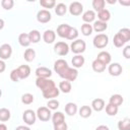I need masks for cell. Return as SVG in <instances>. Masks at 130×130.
I'll use <instances>...</instances> for the list:
<instances>
[{"label": "cell", "mask_w": 130, "mask_h": 130, "mask_svg": "<svg viewBox=\"0 0 130 130\" xmlns=\"http://www.w3.org/2000/svg\"><path fill=\"white\" fill-rule=\"evenodd\" d=\"M54 71L64 80L68 81H74L78 76L77 69L70 67L64 59H58L54 63Z\"/></svg>", "instance_id": "1"}, {"label": "cell", "mask_w": 130, "mask_h": 130, "mask_svg": "<svg viewBox=\"0 0 130 130\" xmlns=\"http://www.w3.org/2000/svg\"><path fill=\"white\" fill-rule=\"evenodd\" d=\"M36 85H37L38 88H40L42 90V92L48 91V90H50V89H52L53 87L56 86L54 80H52L50 78H41V77H37Z\"/></svg>", "instance_id": "2"}, {"label": "cell", "mask_w": 130, "mask_h": 130, "mask_svg": "<svg viewBox=\"0 0 130 130\" xmlns=\"http://www.w3.org/2000/svg\"><path fill=\"white\" fill-rule=\"evenodd\" d=\"M69 49L76 55H81L85 49H86V44L83 40H80V39H76L74 41H72Z\"/></svg>", "instance_id": "3"}, {"label": "cell", "mask_w": 130, "mask_h": 130, "mask_svg": "<svg viewBox=\"0 0 130 130\" xmlns=\"http://www.w3.org/2000/svg\"><path fill=\"white\" fill-rule=\"evenodd\" d=\"M93 46L98 49H104L109 44V37L106 34H98L92 40Z\"/></svg>", "instance_id": "4"}, {"label": "cell", "mask_w": 130, "mask_h": 130, "mask_svg": "<svg viewBox=\"0 0 130 130\" xmlns=\"http://www.w3.org/2000/svg\"><path fill=\"white\" fill-rule=\"evenodd\" d=\"M69 46L65 42H57L54 45V52L59 56H66L69 53Z\"/></svg>", "instance_id": "5"}, {"label": "cell", "mask_w": 130, "mask_h": 130, "mask_svg": "<svg viewBox=\"0 0 130 130\" xmlns=\"http://www.w3.org/2000/svg\"><path fill=\"white\" fill-rule=\"evenodd\" d=\"M37 117L43 121V122H47L51 119L52 117V113H51V110L48 109L47 107H40L38 110H37V113H36Z\"/></svg>", "instance_id": "6"}, {"label": "cell", "mask_w": 130, "mask_h": 130, "mask_svg": "<svg viewBox=\"0 0 130 130\" xmlns=\"http://www.w3.org/2000/svg\"><path fill=\"white\" fill-rule=\"evenodd\" d=\"M22 119H23V121H24V123H25L26 125H34V124L36 123L37 115H36V113H35L32 110L28 109V110H25V111L23 112V114H22Z\"/></svg>", "instance_id": "7"}, {"label": "cell", "mask_w": 130, "mask_h": 130, "mask_svg": "<svg viewBox=\"0 0 130 130\" xmlns=\"http://www.w3.org/2000/svg\"><path fill=\"white\" fill-rule=\"evenodd\" d=\"M51 18H52V14L47 9H41L37 13V20L41 23H47L51 20Z\"/></svg>", "instance_id": "8"}, {"label": "cell", "mask_w": 130, "mask_h": 130, "mask_svg": "<svg viewBox=\"0 0 130 130\" xmlns=\"http://www.w3.org/2000/svg\"><path fill=\"white\" fill-rule=\"evenodd\" d=\"M69 12L71 15L73 16H78L82 13L83 11V5L80 3V2H77V1H74L72 3H70L69 5Z\"/></svg>", "instance_id": "9"}, {"label": "cell", "mask_w": 130, "mask_h": 130, "mask_svg": "<svg viewBox=\"0 0 130 130\" xmlns=\"http://www.w3.org/2000/svg\"><path fill=\"white\" fill-rule=\"evenodd\" d=\"M12 55V48L9 44H3L0 46V59L7 60Z\"/></svg>", "instance_id": "10"}, {"label": "cell", "mask_w": 130, "mask_h": 130, "mask_svg": "<svg viewBox=\"0 0 130 130\" xmlns=\"http://www.w3.org/2000/svg\"><path fill=\"white\" fill-rule=\"evenodd\" d=\"M108 71H109L110 75H112V76H119V75H121L123 68L120 63H111L109 65Z\"/></svg>", "instance_id": "11"}, {"label": "cell", "mask_w": 130, "mask_h": 130, "mask_svg": "<svg viewBox=\"0 0 130 130\" xmlns=\"http://www.w3.org/2000/svg\"><path fill=\"white\" fill-rule=\"evenodd\" d=\"M36 75L37 77H41V78H50L52 75V71L51 69H49L48 67H38L36 69Z\"/></svg>", "instance_id": "12"}, {"label": "cell", "mask_w": 130, "mask_h": 130, "mask_svg": "<svg viewBox=\"0 0 130 130\" xmlns=\"http://www.w3.org/2000/svg\"><path fill=\"white\" fill-rule=\"evenodd\" d=\"M19 79H25L29 76L30 74V67L28 65H20L19 67L16 68Z\"/></svg>", "instance_id": "13"}, {"label": "cell", "mask_w": 130, "mask_h": 130, "mask_svg": "<svg viewBox=\"0 0 130 130\" xmlns=\"http://www.w3.org/2000/svg\"><path fill=\"white\" fill-rule=\"evenodd\" d=\"M70 28H71V25H69L67 23H62L57 27V35L60 38H65L66 39L69 31H70Z\"/></svg>", "instance_id": "14"}, {"label": "cell", "mask_w": 130, "mask_h": 130, "mask_svg": "<svg viewBox=\"0 0 130 130\" xmlns=\"http://www.w3.org/2000/svg\"><path fill=\"white\" fill-rule=\"evenodd\" d=\"M43 40L46 44H52L56 40V32L52 29H47L43 34Z\"/></svg>", "instance_id": "15"}, {"label": "cell", "mask_w": 130, "mask_h": 130, "mask_svg": "<svg viewBox=\"0 0 130 130\" xmlns=\"http://www.w3.org/2000/svg\"><path fill=\"white\" fill-rule=\"evenodd\" d=\"M96 59H98L99 61H101L103 64H105V65L107 66L108 64H110V63H111L112 57H111V54H110L109 52H107V51H102V52H100V53L98 54Z\"/></svg>", "instance_id": "16"}, {"label": "cell", "mask_w": 130, "mask_h": 130, "mask_svg": "<svg viewBox=\"0 0 130 130\" xmlns=\"http://www.w3.org/2000/svg\"><path fill=\"white\" fill-rule=\"evenodd\" d=\"M91 110H94L95 112H101L104 110L105 108V101L103 99H94L92 102H91Z\"/></svg>", "instance_id": "17"}, {"label": "cell", "mask_w": 130, "mask_h": 130, "mask_svg": "<svg viewBox=\"0 0 130 130\" xmlns=\"http://www.w3.org/2000/svg\"><path fill=\"white\" fill-rule=\"evenodd\" d=\"M84 62H85V60H84V57L82 55H75V56H73V58L71 60V63L73 65V68H75V69L82 67L83 64H84Z\"/></svg>", "instance_id": "18"}, {"label": "cell", "mask_w": 130, "mask_h": 130, "mask_svg": "<svg viewBox=\"0 0 130 130\" xmlns=\"http://www.w3.org/2000/svg\"><path fill=\"white\" fill-rule=\"evenodd\" d=\"M42 93H43V96H44L45 99H47V100H52V99H55V98H57V96L59 95L60 90H59V88H58L57 86H55V87H53L52 89H50V90H48V91H45V92H42Z\"/></svg>", "instance_id": "19"}, {"label": "cell", "mask_w": 130, "mask_h": 130, "mask_svg": "<svg viewBox=\"0 0 130 130\" xmlns=\"http://www.w3.org/2000/svg\"><path fill=\"white\" fill-rule=\"evenodd\" d=\"M95 19V12L93 10H86L82 14V20L84 23H90Z\"/></svg>", "instance_id": "20"}, {"label": "cell", "mask_w": 130, "mask_h": 130, "mask_svg": "<svg viewBox=\"0 0 130 130\" xmlns=\"http://www.w3.org/2000/svg\"><path fill=\"white\" fill-rule=\"evenodd\" d=\"M107 28H108V24H107V22H104V21L96 20V21H94L93 24H92V30H94V31H96V32L105 31Z\"/></svg>", "instance_id": "21"}, {"label": "cell", "mask_w": 130, "mask_h": 130, "mask_svg": "<svg viewBox=\"0 0 130 130\" xmlns=\"http://www.w3.org/2000/svg\"><path fill=\"white\" fill-rule=\"evenodd\" d=\"M91 67H92V70L96 73H101V72H104L106 70V65L103 64L101 61H99L98 59H94L91 63Z\"/></svg>", "instance_id": "22"}, {"label": "cell", "mask_w": 130, "mask_h": 130, "mask_svg": "<svg viewBox=\"0 0 130 130\" xmlns=\"http://www.w3.org/2000/svg\"><path fill=\"white\" fill-rule=\"evenodd\" d=\"M58 88H59L60 91H62L64 93H69L71 91V88H72L71 82L68 81V80H62V81H60Z\"/></svg>", "instance_id": "23"}, {"label": "cell", "mask_w": 130, "mask_h": 130, "mask_svg": "<svg viewBox=\"0 0 130 130\" xmlns=\"http://www.w3.org/2000/svg\"><path fill=\"white\" fill-rule=\"evenodd\" d=\"M123 101L124 100H123V96L121 94H113V95H111V98L109 100V104L119 108V106H121L123 104Z\"/></svg>", "instance_id": "24"}, {"label": "cell", "mask_w": 130, "mask_h": 130, "mask_svg": "<svg viewBox=\"0 0 130 130\" xmlns=\"http://www.w3.org/2000/svg\"><path fill=\"white\" fill-rule=\"evenodd\" d=\"M78 109H77V105L74 103H68L65 106V113L68 116H74L77 113Z\"/></svg>", "instance_id": "25"}, {"label": "cell", "mask_w": 130, "mask_h": 130, "mask_svg": "<svg viewBox=\"0 0 130 130\" xmlns=\"http://www.w3.org/2000/svg\"><path fill=\"white\" fill-rule=\"evenodd\" d=\"M52 122H53V125H56V124H59V123H62L65 121V116L62 112H55L54 114H52Z\"/></svg>", "instance_id": "26"}, {"label": "cell", "mask_w": 130, "mask_h": 130, "mask_svg": "<svg viewBox=\"0 0 130 130\" xmlns=\"http://www.w3.org/2000/svg\"><path fill=\"white\" fill-rule=\"evenodd\" d=\"M78 113H79V116H80L81 118L86 119V118H88V117L91 116L92 110H91V108H90L89 106H82V107L78 110Z\"/></svg>", "instance_id": "27"}, {"label": "cell", "mask_w": 130, "mask_h": 130, "mask_svg": "<svg viewBox=\"0 0 130 130\" xmlns=\"http://www.w3.org/2000/svg\"><path fill=\"white\" fill-rule=\"evenodd\" d=\"M18 43L20 46L22 47H28L30 45V41H29V37H28V34H25V32H22L18 36Z\"/></svg>", "instance_id": "28"}, {"label": "cell", "mask_w": 130, "mask_h": 130, "mask_svg": "<svg viewBox=\"0 0 130 130\" xmlns=\"http://www.w3.org/2000/svg\"><path fill=\"white\" fill-rule=\"evenodd\" d=\"M98 18L100 21H104V22H107L108 20H110L111 18V13L108 9H103L101 10L100 12H98Z\"/></svg>", "instance_id": "29"}, {"label": "cell", "mask_w": 130, "mask_h": 130, "mask_svg": "<svg viewBox=\"0 0 130 130\" xmlns=\"http://www.w3.org/2000/svg\"><path fill=\"white\" fill-rule=\"evenodd\" d=\"M28 37H29L30 43L37 44V43H39L40 40H41V32H40L39 30H37V29H32V30H30V31L28 32Z\"/></svg>", "instance_id": "30"}, {"label": "cell", "mask_w": 130, "mask_h": 130, "mask_svg": "<svg viewBox=\"0 0 130 130\" xmlns=\"http://www.w3.org/2000/svg\"><path fill=\"white\" fill-rule=\"evenodd\" d=\"M23 58H24V60H25L26 62H31V61H34L35 58H36V51H35L34 49H30V48L26 49V50L24 51Z\"/></svg>", "instance_id": "31"}, {"label": "cell", "mask_w": 130, "mask_h": 130, "mask_svg": "<svg viewBox=\"0 0 130 130\" xmlns=\"http://www.w3.org/2000/svg\"><path fill=\"white\" fill-rule=\"evenodd\" d=\"M67 12V6L64 3H58L57 5H55V13L59 16H63L65 15V13Z\"/></svg>", "instance_id": "32"}, {"label": "cell", "mask_w": 130, "mask_h": 130, "mask_svg": "<svg viewBox=\"0 0 130 130\" xmlns=\"http://www.w3.org/2000/svg\"><path fill=\"white\" fill-rule=\"evenodd\" d=\"M118 129L119 130H130V119L125 118L118 122Z\"/></svg>", "instance_id": "33"}, {"label": "cell", "mask_w": 130, "mask_h": 130, "mask_svg": "<svg viewBox=\"0 0 130 130\" xmlns=\"http://www.w3.org/2000/svg\"><path fill=\"white\" fill-rule=\"evenodd\" d=\"M11 117V114H10V111L6 108H1L0 109V121L1 122H6L10 119Z\"/></svg>", "instance_id": "34"}, {"label": "cell", "mask_w": 130, "mask_h": 130, "mask_svg": "<svg viewBox=\"0 0 130 130\" xmlns=\"http://www.w3.org/2000/svg\"><path fill=\"white\" fill-rule=\"evenodd\" d=\"M91 4H92V8H93L96 12H100L101 10L105 9L106 2H105V0H93Z\"/></svg>", "instance_id": "35"}, {"label": "cell", "mask_w": 130, "mask_h": 130, "mask_svg": "<svg viewBox=\"0 0 130 130\" xmlns=\"http://www.w3.org/2000/svg\"><path fill=\"white\" fill-rule=\"evenodd\" d=\"M123 40L125 43H127L129 40H130V29L127 28V27H124V28H121L118 32H117Z\"/></svg>", "instance_id": "36"}, {"label": "cell", "mask_w": 130, "mask_h": 130, "mask_svg": "<svg viewBox=\"0 0 130 130\" xmlns=\"http://www.w3.org/2000/svg\"><path fill=\"white\" fill-rule=\"evenodd\" d=\"M81 34L85 37H88L92 34V25L90 23H83L81 24Z\"/></svg>", "instance_id": "37"}, {"label": "cell", "mask_w": 130, "mask_h": 130, "mask_svg": "<svg viewBox=\"0 0 130 130\" xmlns=\"http://www.w3.org/2000/svg\"><path fill=\"white\" fill-rule=\"evenodd\" d=\"M106 113H107L108 116H111V117L116 116L117 113H118V107L113 106V105H111V104H108V105L106 106Z\"/></svg>", "instance_id": "38"}, {"label": "cell", "mask_w": 130, "mask_h": 130, "mask_svg": "<svg viewBox=\"0 0 130 130\" xmlns=\"http://www.w3.org/2000/svg\"><path fill=\"white\" fill-rule=\"evenodd\" d=\"M40 5L43 6L44 8H47V10H48V9L55 7L56 1L55 0H40Z\"/></svg>", "instance_id": "39"}, {"label": "cell", "mask_w": 130, "mask_h": 130, "mask_svg": "<svg viewBox=\"0 0 130 130\" xmlns=\"http://www.w3.org/2000/svg\"><path fill=\"white\" fill-rule=\"evenodd\" d=\"M34 100H35V98L31 93L26 92V93L21 95V103L24 104V105H30L34 102Z\"/></svg>", "instance_id": "40"}, {"label": "cell", "mask_w": 130, "mask_h": 130, "mask_svg": "<svg viewBox=\"0 0 130 130\" xmlns=\"http://www.w3.org/2000/svg\"><path fill=\"white\" fill-rule=\"evenodd\" d=\"M113 44H114L115 47L121 48V47H123V46L125 45V42H124V40H123L118 34H116V35L114 36V38H113Z\"/></svg>", "instance_id": "41"}, {"label": "cell", "mask_w": 130, "mask_h": 130, "mask_svg": "<svg viewBox=\"0 0 130 130\" xmlns=\"http://www.w3.org/2000/svg\"><path fill=\"white\" fill-rule=\"evenodd\" d=\"M59 101L56 100V99H52V100H49L48 103H47V108L50 109V110H57L59 108Z\"/></svg>", "instance_id": "42"}, {"label": "cell", "mask_w": 130, "mask_h": 130, "mask_svg": "<svg viewBox=\"0 0 130 130\" xmlns=\"http://www.w3.org/2000/svg\"><path fill=\"white\" fill-rule=\"evenodd\" d=\"M77 37H78V30H77V28H75V27H73V26H71V28H70V31H69V34H68V36H67V40H71V41H74V40H76L77 39Z\"/></svg>", "instance_id": "43"}, {"label": "cell", "mask_w": 130, "mask_h": 130, "mask_svg": "<svg viewBox=\"0 0 130 130\" xmlns=\"http://www.w3.org/2000/svg\"><path fill=\"white\" fill-rule=\"evenodd\" d=\"M13 5H14V1L13 0H2L1 1V6L5 10H10L13 7Z\"/></svg>", "instance_id": "44"}, {"label": "cell", "mask_w": 130, "mask_h": 130, "mask_svg": "<svg viewBox=\"0 0 130 130\" xmlns=\"http://www.w3.org/2000/svg\"><path fill=\"white\" fill-rule=\"evenodd\" d=\"M10 79L13 81V82H18L20 79H19V76H18V73H17V70L16 69H13L11 72H10Z\"/></svg>", "instance_id": "45"}, {"label": "cell", "mask_w": 130, "mask_h": 130, "mask_svg": "<svg viewBox=\"0 0 130 130\" xmlns=\"http://www.w3.org/2000/svg\"><path fill=\"white\" fill-rule=\"evenodd\" d=\"M67 129H68V126H67L65 121L62 122V123L54 125V130H67Z\"/></svg>", "instance_id": "46"}, {"label": "cell", "mask_w": 130, "mask_h": 130, "mask_svg": "<svg viewBox=\"0 0 130 130\" xmlns=\"http://www.w3.org/2000/svg\"><path fill=\"white\" fill-rule=\"evenodd\" d=\"M123 56H124L126 59H129V58H130V46H126V47L123 49Z\"/></svg>", "instance_id": "47"}, {"label": "cell", "mask_w": 130, "mask_h": 130, "mask_svg": "<svg viewBox=\"0 0 130 130\" xmlns=\"http://www.w3.org/2000/svg\"><path fill=\"white\" fill-rule=\"evenodd\" d=\"M5 69H6V64H5V62H4L3 60L0 59V73L4 72Z\"/></svg>", "instance_id": "48"}, {"label": "cell", "mask_w": 130, "mask_h": 130, "mask_svg": "<svg viewBox=\"0 0 130 130\" xmlns=\"http://www.w3.org/2000/svg\"><path fill=\"white\" fill-rule=\"evenodd\" d=\"M15 130H30V128L27 126H24V125H20V126H17L15 128Z\"/></svg>", "instance_id": "49"}, {"label": "cell", "mask_w": 130, "mask_h": 130, "mask_svg": "<svg viewBox=\"0 0 130 130\" xmlns=\"http://www.w3.org/2000/svg\"><path fill=\"white\" fill-rule=\"evenodd\" d=\"M95 130H110V128L108 126H106V125H100V126H98L95 128Z\"/></svg>", "instance_id": "50"}, {"label": "cell", "mask_w": 130, "mask_h": 130, "mask_svg": "<svg viewBox=\"0 0 130 130\" xmlns=\"http://www.w3.org/2000/svg\"><path fill=\"white\" fill-rule=\"evenodd\" d=\"M4 27V20L2 18H0V30Z\"/></svg>", "instance_id": "51"}, {"label": "cell", "mask_w": 130, "mask_h": 130, "mask_svg": "<svg viewBox=\"0 0 130 130\" xmlns=\"http://www.w3.org/2000/svg\"><path fill=\"white\" fill-rule=\"evenodd\" d=\"M0 130H7V126L5 124H0Z\"/></svg>", "instance_id": "52"}, {"label": "cell", "mask_w": 130, "mask_h": 130, "mask_svg": "<svg viewBox=\"0 0 130 130\" xmlns=\"http://www.w3.org/2000/svg\"><path fill=\"white\" fill-rule=\"evenodd\" d=\"M120 4H121V5H129V4H130V1H129V0L126 1V2H124V1H120Z\"/></svg>", "instance_id": "53"}, {"label": "cell", "mask_w": 130, "mask_h": 130, "mask_svg": "<svg viewBox=\"0 0 130 130\" xmlns=\"http://www.w3.org/2000/svg\"><path fill=\"white\" fill-rule=\"evenodd\" d=\"M105 2H108V3H110V4H115V3H116L115 0H114V1H112V0H107V1H105Z\"/></svg>", "instance_id": "54"}, {"label": "cell", "mask_w": 130, "mask_h": 130, "mask_svg": "<svg viewBox=\"0 0 130 130\" xmlns=\"http://www.w3.org/2000/svg\"><path fill=\"white\" fill-rule=\"evenodd\" d=\"M1 95H2V90H1V88H0V98H1Z\"/></svg>", "instance_id": "55"}]
</instances>
